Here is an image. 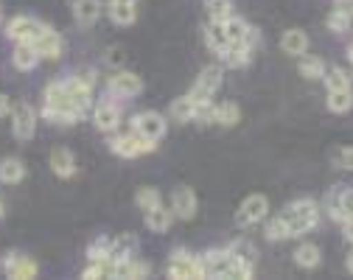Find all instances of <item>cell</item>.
I'll return each instance as SVG.
<instances>
[{"label":"cell","instance_id":"obj_1","mask_svg":"<svg viewBox=\"0 0 353 280\" xmlns=\"http://www.w3.org/2000/svg\"><path fill=\"white\" fill-rule=\"evenodd\" d=\"M87 115L84 107H79L73 101V96L65 87V79H54L46 84V92H42V110L39 118H46L51 126H76L81 123Z\"/></svg>","mask_w":353,"mask_h":280},{"label":"cell","instance_id":"obj_2","mask_svg":"<svg viewBox=\"0 0 353 280\" xmlns=\"http://www.w3.org/2000/svg\"><path fill=\"white\" fill-rule=\"evenodd\" d=\"M202 261V272L205 277H230V280H247L252 277V266L241 263L228 247L225 250H208L205 255H199Z\"/></svg>","mask_w":353,"mask_h":280},{"label":"cell","instance_id":"obj_3","mask_svg":"<svg viewBox=\"0 0 353 280\" xmlns=\"http://www.w3.org/2000/svg\"><path fill=\"white\" fill-rule=\"evenodd\" d=\"M278 216L283 219V224L289 230V239H300V236H305L308 230H314L320 224V205L314 199L303 197V199L286 205Z\"/></svg>","mask_w":353,"mask_h":280},{"label":"cell","instance_id":"obj_4","mask_svg":"<svg viewBox=\"0 0 353 280\" xmlns=\"http://www.w3.org/2000/svg\"><path fill=\"white\" fill-rule=\"evenodd\" d=\"M107 146H110V152L112 154H118V157H123V160H138V157H143V154H152L154 149H157V143H152V140H146V137H141L138 132H112L110 134V140H107Z\"/></svg>","mask_w":353,"mask_h":280},{"label":"cell","instance_id":"obj_5","mask_svg":"<svg viewBox=\"0 0 353 280\" xmlns=\"http://www.w3.org/2000/svg\"><path fill=\"white\" fill-rule=\"evenodd\" d=\"M123 123V101L121 99H112V96H104L101 101L93 104V126L104 134H112L118 132Z\"/></svg>","mask_w":353,"mask_h":280},{"label":"cell","instance_id":"obj_6","mask_svg":"<svg viewBox=\"0 0 353 280\" xmlns=\"http://www.w3.org/2000/svg\"><path fill=\"white\" fill-rule=\"evenodd\" d=\"M141 92H143V79L138 73L118 68L107 76V96H112V99L129 101V99H138Z\"/></svg>","mask_w":353,"mask_h":280},{"label":"cell","instance_id":"obj_7","mask_svg":"<svg viewBox=\"0 0 353 280\" xmlns=\"http://www.w3.org/2000/svg\"><path fill=\"white\" fill-rule=\"evenodd\" d=\"M165 277H171V280H196V277H205L199 255H194L188 250H174L168 263H165Z\"/></svg>","mask_w":353,"mask_h":280},{"label":"cell","instance_id":"obj_8","mask_svg":"<svg viewBox=\"0 0 353 280\" xmlns=\"http://www.w3.org/2000/svg\"><path fill=\"white\" fill-rule=\"evenodd\" d=\"M129 126H132V132H138L141 137L152 140V143H160V140L165 137V132H168V118L160 115L157 110H143V112L132 115Z\"/></svg>","mask_w":353,"mask_h":280},{"label":"cell","instance_id":"obj_9","mask_svg":"<svg viewBox=\"0 0 353 280\" xmlns=\"http://www.w3.org/2000/svg\"><path fill=\"white\" fill-rule=\"evenodd\" d=\"M222 81H225V68H222V65H219V62L205 65V68L199 70L194 87L188 90V96H191L194 101H208V99H213L216 92H219Z\"/></svg>","mask_w":353,"mask_h":280},{"label":"cell","instance_id":"obj_10","mask_svg":"<svg viewBox=\"0 0 353 280\" xmlns=\"http://www.w3.org/2000/svg\"><path fill=\"white\" fill-rule=\"evenodd\" d=\"M9 118H12V134L20 140V143H26V140H31V137L37 134L39 112H37L28 101H14Z\"/></svg>","mask_w":353,"mask_h":280},{"label":"cell","instance_id":"obj_11","mask_svg":"<svg viewBox=\"0 0 353 280\" xmlns=\"http://www.w3.org/2000/svg\"><path fill=\"white\" fill-rule=\"evenodd\" d=\"M267 216H270V199L263 194H250L236 210V227L239 230H250V227H255L261 221H267Z\"/></svg>","mask_w":353,"mask_h":280},{"label":"cell","instance_id":"obj_12","mask_svg":"<svg viewBox=\"0 0 353 280\" xmlns=\"http://www.w3.org/2000/svg\"><path fill=\"white\" fill-rule=\"evenodd\" d=\"M42 23L39 17H34V14H14L12 20H6V26H3V34L12 39V45L14 42H37V37H39V31H42Z\"/></svg>","mask_w":353,"mask_h":280},{"label":"cell","instance_id":"obj_13","mask_svg":"<svg viewBox=\"0 0 353 280\" xmlns=\"http://www.w3.org/2000/svg\"><path fill=\"white\" fill-rule=\"evenodd\" d=\"M0 269L12 280H34L39 274V263L31 255H23L20 250H9L0 261Z\"/></svg>","mask_w":353,"mask_h":280},{"label":"cell","instance_id":"obj_14","mask_svg":"<svg viewBox=\"0 0 353 280\" xmlns=\"http://www.w3.org/2000/svg\"><path fill=\"white\" fill-rule=\"evenodd\" d=\"M37 51H39V57L42 59H48V62H59L62 59V54H65V39H62V34L54 28V26H42V31H39V37H37Z\"/></svg>","mask_w":353,"mask_h":280},{"label":"cell","instance_id":"obj_15","mask_svg":"<svg viewBox=\"0 0 353 280\" xmlns=\"http://www.w3.org/2000/svg\"><path fill=\"white\" fill-rule=\"evenodd\" d=\"M174 210V219H180V221H191L199 210V199H196V191L188 188V185H180V188H174L171 194V205Z\"/></svg>","mask_w":353,"mask_h":280},{"label":"cell","instance_id":"obj_16","mask_svg":"<svg viewBox=\"0 0 353 280\" xmlns=\"http://www.w3.org/2000/svg\"><path fill=\"white\" fill-rule=\"evenodd\" d=\"M70 9H73V20L81 28L96 26L101 20V14H104V3H101V0H73Z\"/></svg>","mask_w":353,"mask_h":280},{"label":"cell","instance_id":"obj_17","mask_svg":"<svg viewBox=\"0 0 353 280\" xmlns=\"http://www.w3.org/2000/svg\"><path fill=\"white\" fill-rule=\"evenodd\" d=\"M39 62H42V57L37 51V45H31V42H14V48H12V65H14V70L31 73V70H37Z\"/></svg>","mask_w":353,"mask_h":280},{"label":"cell","instance_id":"obj_18","mask_svg":"<svg viewBox=\"0 0 353 280\" xmlns=\"http://www.w3.org/2000/svg\"><path fill=\"white\" fill-rule=\"evenodd\" d=\"M252 54H255V48L250 42H230L228 45V51L219 57L225 62V68H233V70H239V68H247L250 62H252Z\"/></svg>","mask_w":353,"mask_h":280},{"label":"cell","instance_id":"obj_19","mask_svg":"<svg viewBox=\"0 0 353 280\" xmlns=\"http://www.w3.org/2000/svg\"><path fill=\"white\" fill-rule=\"evenodd\" d=\"M48 166H51V171H54L59 179H70V177H76V157H73V152L65 149V146H57V149L51 152Z\"/></svg>","mask_w":353,"mask_h":280},{"label":"cell","instance_id":"obj_20","mask_svg":"<svg viewBox=\"0 0 353 280\" xmlns=\"http://www.w3.org/2000/svg\"><path fill=\"white\" fill-rule=\"evenodd\" d=\"M281 51L289 54V57H303L308 54V34L303 28H289L281 34Z\"/></svg>","mask_w":353,"mask_h":280},{"label":"cell","instance_id":"obj_21","mask_svg":"<svg viewBox=\"0 0 353 280\" xmlns=\"http://www.w3.org/2000/svg\"><path fill=\"white\" fill-rule=\"evenodd\" d=\"M26 177H28V168L20 157L9 154L0 160V185H20Z\"/></svg>","mask_w":353,"mask_h":280},{"label":"cell","instance_id":"obj_22","mask_svg":"<svg viewBox=\"0 0 353 280\" xmlns=\"http://www.w3.org/2000/svg\"><path fill=\"white\" fill-rule=\"evenodd\" d=\"M205 45H208V48H210L216 57H222V54L228 51L230 39H228V34H225L222 20H208V26H205Z\"/></svg>","mask_w":353,"mask_h":280},{"label":"cell","instance_id":"obj_23","mask_svg":"<svg viewBox=\"0 0 353 280\" xmlns=\"http://www.w3.org/2000/svg\"><path fill=\"white\" fill-rule=\"evenodd\" d=\"M143 221H146V227H149L152 232H168L171 224H174V210L160 202L157 208H152V210L143 213Z\"/></svg>","mask_w":353,"mask_h":280},{"label":"cell","instance_id":"obj_24","mask_svg":"<svg viewBox=\"0 0 353 280\" xmlns=\"http://www.w3.org/2000/svg\"><path fill=\"white\" fill-rule=\"evenodd\" d=\"M194 112H196V101L188 96H180V99H174L171 101V107H168V121H174V123H194Z\"/></svg>","mask_w":353,"mask_h":280},{"label":"cell","instance_id":"obj_25","mask_svg":"<svg viewBox=\"0 0 353 280\" xmlns=\"http://www.w3.org/2000/svg\"><path fill=\"white\" fill-rule=\"evenodd\" d=\"M152 274V263L149 261H141L138 255L135 258H126V261H118L115 263V277L121 280H132V277H149Z\"/></svg>","mask_w":353,"mask_h":280},{"label":"cell","instance_id":"obj_26","mask_svg":"<svg viewBox=\"0 0 353 280\" xmlns=\"http://www.w3.org/2000/svg\"><path fill=\"white\" fill-rule=\"evenodd\" d=\"M138 255V239L132 232H121V236L112 239V247H110V258L118 263V261H126V258H135Z\"/></svg>","mask_w":353,"mask_h":280},{"label":"cell","instance_id":"obj_27","mask_svg":"<svg viewBox=\"0 0 353 280\" xmlns=\"http://www.w3.org/2000/svg\"><path fill=\"white\" fill-rule=\"evenodd\" d=\"M213 123L222 126V129H233L241 123V107L236 101H222L216 104V112H213Z\"/></svg>","mask_w":353,"mask_h":280},{"label":"cell","instance_id":"obj_28","mask_svg":"<svg viewBox=\"0 0 353 280\" xmlns=\"http://www.w3.org/2000/svg\"><path fill=\"white\" fill-rule=\"evenodd\" d=\"M292 258H294V263H297L300 269H317L320 261H323V252H320L317 244L303 241V244H297V250L292 252Z\"/></svg>","mask_w":353,"mask_h":280},{"label":"cell","instance_id":"obj_29","mask_svg":"<svg viewBox=\"0 0 353 280\" xmlns=\"http://www.w3.org/2000/svg\"><path fill=\"white\" fill-rule=\"evenodd\" d=\"M81 277H84V280H104V277H115V261H112V258L87 261V266H84Z\"/></svg>","mask_w":353,"mask_h":280},{"label":"cell","instance_id":"obj_30","mask_svg":"<svg viewBox=\"0 0 353 280\" xmlns=\"http://www.w3.org/2000/svg\"><path fill=\"white\" fill-rule=\"evenodd\" d=\"M107 14L115 26H132L138 20V6L132 3H107Z\"/></svg>","mask_w":353,"mask_h":280},{"label":"cell","instance_id":"obj_31","mask_svg":"<svg viewBox=\"0 0 353 280\" xmlns=\"http://www.w3.org/2000/svg\"><path fill=\"white\" fill-rule=\"evenodd\" d=\"M325 70H328V65L320 59V57H308V54H303L300 57V65H297V73L303 76V79H323L325 76Z\"/></svg>","mask_w":353,"mask_h":280},{"label":"cell","instance_id":"obj_32","mask_svg":"<svg viewBox=\"0 0 353 280\" xmlns=\"http://www.w3.org/2000/svg\"><path fill=\"white\" fill-rule=\"evenodd\" d=\"M325 104H328V110H331L334 115L350 112V110H353V90H331Z\"/></svg>","mask_w":353,"mask_h":280},{"label":"cell","instance_id":"obj_33","mask_svg":"<svg viewBox=\"0 0 353 280\" xmlns=\"http://www.w3.org/2000/svg\"><path fill=\"white\" fill-rule=\"evenodd\" d=\"M228 250H230L241 263H247V266H252V269H255V263H258V247H255L250 239H236Z\"/></svg>","mask_w":353,"mask_h":280},{"label":"cell","instance_id":"obj_34","mask_svg":"<svg viewBox=\"0 0 353 280\" xmlns=\"http://www.w3.org/2000/svg\"><path fill=\"white\" fill-rule=\"evenodd\" d=\"M325 26H328V31H334V34H347L350 28H353V14H347V12H342V9H331V14L325 17Z\"/></svg>","mask_w":353,"mask_h":280},{"label":"cell","instance_id":"obj_35","mask_svg":"<svg viewBox=\"0 0 353 280\" xmlns=\"http://www.w3.org/2000/svg\"><path fill=\"white\" fill-rule=\"evenodd\" d=\"M323 81H325V90H328V92H331V90H353L350 76H347L342 68H328L325 76H323Z\"/></svg>","mask_w":353,"mask_h":280},{"label":"cell","instance_id":"obj_36","mask_svg":"<svg viewBox=\"0 0 353 280\" xmlns=\"http://www.w3.org/2000/svg\"><path fill=\"white\" fill-rule=\"evenodd\" d=\"M263 236H267V241H272V244H278V241H286V239H289V230H286V224H283V219H281L278 213L267 221V227H263Z\"/></svg>","mask_w":353,"mask_h":280},{"label":"cell","instance_id":"obj_37","mask_svg":"<svg viewBox=\"0 0 353 280\" xmlns=\"http://www.w3.org/2000/svg\"><path fill=\"white\" fill-rule=\"evenodd\" d=\"M163 202V194L157 191V188H149V185H143V188L135 194V205L146 213V210H152V208H157Z\"/></svg>","mask_w":353,"mask_h":280},{"label":"cell","instance_id":"obj_38","mask_svg":"<svg viewBox=\"0 0 353 280\" xmlns=\"http://www.w3.org/2000/svg\"><path fill=\"white\" fill-rule=\"evenodd\" d=\"M205 9L210 20H225L233 14V0H205Z\"/></svg>","mask_w":353,"mask_h":280},{"label":"cell","instance_id":"obj_39","mask_svg":"<svg viewBox=\"0 0 353 280\" xmlns=\"http://www.w3.org/2000/svg\"><path fill=\"white\" fill-rule=\"evenodd\" d=\"M110 247H112V236H99L90 247H87V261H101V258H110Z\"/></svg>","mask_w":353,"mask_h":280},{"label":"cell","instance_id":"obj_40","mask_svg":"<svg viewBox=\"0 0 353 280\" xmlns=\"http://www.w3.org/2000/svg\"><path fill=\"white\" fill-rule=\"evenodd\" d=\"M213 112H216V101H196V112H194V123L199 126H213Z\"/></svg>","mask_w":353,"mask_h":280},{"label":"cell","instance_id":"obj_41","mask_svg":"<svg viewBox=\"0 0 353 280\" xmlns=\"http://www.w3.org/2000/svg\"><path fill=\"white\" fill-rule=\"evenodd\" d=\"M325 210H328V216H331L334 221H342V205H339V185H336V188H331V191H328V197H325Z\"/></svg>","mask_w":353,"mask_h":280},{"label":"cell","instance_id":"obj_42","mask_svg":"<svg viewBox=\"0 0 353 280\" xmlns=\"http://www.w3.org/2000/svg\"><path fill=\"white\" fill-rule=\"evenodd\" d=\"M339 205H342V219L353 216V188L350 185H339Z\"/></svg>","mask_w":353,"mask_h":280},{"label":"cell","instance_id":"obj_43","mask_svg":"<svg viewBox=\"0 0 353 280\" xmlns=\"http://www.w3.org/2000/svg\"><path fill=\"white\" fill-rule=\"evenodd\" d=\"M334 163L342 168V171H353V146H345L334 154Z\"/></svg>","mask_w":353,"mask_h":280},{"label":"cell","instance_id":"obj_44","mask_svg":"<svg viewBox=\"0 0 353 280\" xmlns=\"http://www.w3.org/2000/svg\"><path fill=\"white\" fill-rule=\"evenodd\" d=\"M104 65H107V68H112V70H118V68H123V54H121L118 48H112V51H107V54H104Z\"/></svg>","mask_w":353,"mask_h":280},{"label":"cell","instance_id":"obj_45","mask_svg":"<svg viewBox=\"0 0 353 280\" xmlns=\"http://www.w3.org/2000/svg\"><path fill=\"white\" fill-rule=\"evenodd\" d=\"M339 224H342V232H345V241L353 244V216H345Z\"/></svg>","mask_w":353,"mask_h":280},{"label":"cell","instance_id":"obj_46","mask_svg":"<svg viewBox=\"0 0 353 280\" xmlns=\"http://www.w3.org/2000/svg\"><path fill=\"white\" fill-rule=\"evenodd\" d=\"M12 99L9 96H3V92H0V118H9V112H12Z\"/></svg>","mask_w":353,"mask_h":280},{"label":"cell","instance_id":"obj_47","mask_svg":"<svg viewBox=\"0 0 353 280\" xmlns=\"http://www.w3.org/2000/svg\"><path fill=\"white\" fill-rule=\"evenodd\" d=\"M334 6L342 9V12H347V14H353V0H334Z\"/></svg>","mask_w":353,"mask_h":280},{"label":"cell","instance_id":"obj_48","mask_svg":"<svg viewBox=\"0 0 353 280\" xmlns=\"http://www.w3.org/2000/svg\"><path fill=\"white\" fill-rule=\"evenodd\" d=\"M345 266H347V272L353 274V252H347V261H345Z\"/></svg>","mask_w":353,"mask_h":280},{"label":"cell","instance_id":"obj_49","mask_svg":"<svg viewBox=\"0 0 353 280\" xmlns=\"http://www.w3.org/2000/svg\"><path fill=\"white\" fill-rule=\"evenodd\" d=\"M110 3H132V6H138V0H110Z\"/></svg>","mask_w":353,"mask_h":280},{"label":"cell","instance_id":"obj_50","mask_svg":"<svg viewBox=\"0 0 353 280\" xmlns=\"http://www.w3.org/2000/svg\"><path fill=\"white\" fill-rule=\"evenodd\" d=\"M347 59H350V65H353V42H350V48H347Z\"/></svg>","mask_w":353,"mask_h":280},{"label":"cell","instance_id":"obj_51","mask_svg":"<svg viewBox=\"0 0 353 280\" xmlns=\"http://www.w3.org/2000/svg\"><path fill=\"white\" fill-rule=\"evenodd\" d=\"M6 216V208H3V199H0V219H3Z\"/></svg>","mask_w":353,"mask_h":280},{"label":"cell","instance_id":"obj_52","mask_svg":"<svg viewBox=\"0 0 353 280\" xmlns=\"http://www.w3.org/2000/svg\"><path fill=\"white\" fill-rule=\"evenodd\" d=\"M0 26H3V6H0Z\"/></svg>","mask_w":353,"mask_h":280}]
</instances>
